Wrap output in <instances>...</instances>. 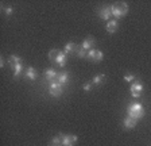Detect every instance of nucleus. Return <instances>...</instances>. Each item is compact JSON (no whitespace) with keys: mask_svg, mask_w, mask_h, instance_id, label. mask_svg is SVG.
Returning <instances> with one entry per match:
<instances>
[{"mask_svg":"<svg viewBox=\"0 0 151 146\" xmlns=\"http://www.w3.org/2000/svg\"><path fill=\"white\" fill-rule=\"evenodd\" d=\"M111 11H112V16H115V19H122L128 14V4L126 1H117L111 6Z\"/></svg>","mask_w":151,"mask_h":146,"instance_id":"1","label":"nucleus"},{"mask_svg":"<svg viewBox=\"0 0 151 146\" xmlns=\"http://www.w3.org/2000/svg\"><path fill=\"white\" fill-rule=\"evenodd\" d=\"M127 114H128V116L138 121V119H142L145 116V108H143V106L140 103H132V104H129L127 107Z\"/></svg>","mask_w":151,"mask_h":146,"instance_id":"2","label":"nucleus"},{"mask_svg":"<svg viewBox=\"0 0 151 146\" xmlns=\"http://www.w3.org/2000/svg\"><path fill=\"white\" fill-rule=\"evenodd\" d=\"M143 91H145V87H143V84L139 81V80H136V81H134V83L131 84V87H129V92H131V96L132 98H140L142 93H143Z\"/></svg>","mask_w":151,"mask_h":146,"instance_id":"3","label":"nucleus"},{"mask_svg":"<svg viewBox=\"0 0 151 146\" xmlns=\"http://www.w3.org/2000/svg\"><path fill=\"white\" fill-rule=\"evenodd\" d=\"M62 93H63L62 84L55 83V81L50 83V85H49V95H50L51 98H60Z\"/></svg>","mask_w":151,"mask_h":146,"instance_id":"4","label":"nucleus"},{"mask_svg":"<svg viewBox=\"0 0 151 146\" xmlns=\"http://www.w3.org/2000/svg\"><path fill=\"white\" fill-rule=\"evenodd\" d=\"M62 141V146H74V143L78 141V137L73 135V134H58Z\"/></svg>","mask_w":151,"mask_h":146,"instance_id":"5","label":"nucleus"},{"mask_svg":"<svg viewBox=\"0 0 151 146\" xmlns=\"http://www.w3.org/2000/svg\"><path fill=\"white\" fill-rule=\"evenodd\" d=\"M99 16H100V19L109 22V20H111V16H112L111 6H104V7H101V8H99Z\"/></svg>","mask_w":151,"mask_h":146,"instance_id":"6","label":"nucleus"},{"mask_svg":"<svg viewBox=\"0 0 151 146\" xmlns=\"http://www.w3.org/2000/svg\"><path fill=\"white\" fill-rule=\"evenodd\" d=\"M94 45H96V41H94V38L92 37V35H89V37H86V38L84 39V42L81 43V46L86 51H89V50H92V49H94Z\"/></svg>","mask_w":151,"mask_h":146,"instance_id":"7","label":"nucleus"},{"mask_svg":"<svg viewBox=\"0 0 151 146\" xmlns=\"http://www.w3.org/2000/svg\"><path fill=\"white\" fill-rule=\"evenodd\" d=\"M57 76H58V73H57V70L53 69V68H49V69L45 70V79H46V81H49V83H54V80L57 79Z\"/></svg>","mask_w":151,"mask_h":146,"instance_id":"8","label":"nucleus"},{"mask_svg":"<svg viewBox=\"0 0 151 146\" xmlns=\"http://www.w3.org/2000/svg\"><path fill=\"white\" fill-rule=\"evenodd\" d=\"M54 62H55L60 68H65L66 62H68V57H66L65 51H60V53H58V56H57V58H55V61H54Z\"/></svg>","mask_w":151,"mask_h":146,"instance_id":"9","label":"nucleus"},{"mask_svg":"<svg viewBox=\"0 0 151 146\" xmlns=\"http://www.w3.org/2000/svg\"><path fill=\"white\" fill-rule=\"evenodd\" d=\"M136 122H138L136 119H134V118L127 115V116L124 118V121H123V126H124L126 130H131V129H134V127L136 126Z\"/></svg>","mask_w":151,"mask_h":146,"instance_id":"10","label":"nucleus"},{"mask_svg":"<svg viewBox=\"0 0 151 146\" xmlns=\"http://www.w3.org/2000/svg\"><path fill=\"white\" fill-rule=\"evenodd\" d=\"M117 27H119V25H117V20L116 19H111L109 22H107L105 30H107V33H109V34H113V33L117 30Z\"/></svg>","mask_w":151,"mask_h":146,"instance_id":"11","label":"nucleus"},{"mask_svg":"<svg viewBox=\"0 0 151 146\" xmlns=\"http://www.w3.org/2000/svg\"><path fill=\"white\" fill-rule=\"evenodd\" d=\"M24 76H26V79H28V80H37V77H38V73H37V70L34 69L32 66H28L27 69H26V72H24Z\"/></svg>","mask_w":151,"mask_h":146,"instance_id":"12","label":"nucleus"},{"mask_svg":"<svg viewBox=\"0 0 151 146\" xmlns=\"http://www.w3.org/2000/svg\"><path fill=\"white\" fill-rule=\"evenodd\" d=\"M57 81L60 84H68L69 83V73L68 72H61L58 73V76H57Z\"/></svg>","mask_w":151,"mask_h":146,"instance_id":"13","label":"nucleus"},{"mask_svg":"<svg viewBox=\"0 0 151 146\" xmlns=\"http://www.w3.org/2000/svg\"><path fill=\"white\" fill-rule=\"evenodd\" d=\"M76 50H77V45H76L74 42H68V43L65 45V48H63V51H65L66 56L70 53H76Z\"/></svg>","mask_w":151,"mask_h":146,"instance_id":"14","label":"nucleus"},{"mask_svg":"<svg viewBox=\"0 0 151 146\" xmlns=\"http://www.w3.org/2000/svg\"><path fill=\"white\" fill-rule=\"evenodd\" d=\"M12 64H14V62H12ZM12 70H14V76H15V77H19V76H20V73L23 72V62H20V64H14Z\"/></svg>","mask_w":151,"mask_h":146,"instance_id":"15","label":"nucleus"},{"mask_svg":"<svg viewBox=\"0 0 151 146\" xmlns=\"http://www.w3.org/2000/svg\"><path fill=\"white\" fill-rule=\"evenodd\" d=\"M105 74H97V76H94L93 79H92V84H94V85H100V84H103L104 81H105Z\"/></svg>","mask_w":151,"mask_h":146,"instance_id":"16","label":"nucleus"},{"mask_svg":"<svg viewBox=\"0 0 151 146\" xmlns=\"http://www.w3.org/2000/svg\"><path fill=\"white\" fill-rule=\"evenodd\" d=\"M76 53H77V56H78L80 58H86L88 57V51L85 50L81 45H77V50H76Z\"/></svg>","mask_w":151,"mask_h":146,"instance_id":"17","label":"nucleus"},{"mask_svg":"<svg viewBox=\"0 0 151 146\" xmlns=\"http://www.w3.org/2000/svg\"><path fill=\"white\" fill-rule=\"evenodd\" d=\"M58 53H60V50H57V49H51L50 51H49V60L51 61V62H54L57 58V56H58Z\"/></svg>","mask_w":151,"mask_h":146,"instance_id":"18","label":"nucleus"},{"mask_svg":"<svg viewBox=\"0 0 151 146\" xmlns=\"http://www.w3.org/2000/svg\"><path fill=\"white\" fill-rule=\"evenodd\" d=\"M1 10L4 11L6 16H9L14 14V7H7V6H1Z\"/></svg>","mask_w":151,"mask_h":146,"instance_id":"19","label":"nucleus"},{"mask_svg":"<svg viewBox=\"0 0 151 146\" xmlns=\"http://www.w3.org/2000/svg\"><path fill=\"white\" fill-rule=\"evenodd\" d=\"M103 58H104V53L101 50H97L96 51V56H94L93 62H100V61H103Z\"/></svg>","mask_w":151,"mask_h":146,"instance_id":"20","label":"nucleus"},{"mask_svg":"<svg viewBox=\"0 0 151 146\" xmlns=\"http://www.w3.org/2000/svg\"><path fill=\"white\" fill-rule=\"evenodd\" d=\"M51 145H53V146H62V141H61V137H60V135L54 137L53 139H51Z\"/></svg>","mask_w":151,"mask_h":146,"instance_id":"21","label":"nucleus"},{"mask_svg":"<svg viewBox=\"0 0 151 146\" xmlns=\"http://www.w3.org/2000/svg\"><path fill=\"white\" fill-rule=\"evenodd\" d=\"M9 62H14V64H20L22 62V58L19 57V56H15V54H12L11 57H9Z\"/></svg>","mask_w":151,"mask_h":146,"instance_id":"22","label":"nucleus"},{"mask_svg":"<svg viewBox=\"0 0 151 146\" xmlns=\"http://www.w3.org/2000/svg\"><path fill=\"white\" fill-rule=\"evenodd\" d=\"M124 81H127V83H134V81H136V77L134 76V74H126L124 76Z\"/></svg>","mask_w":151,"mask_h":146,"instance_id":"23","label":"nucleus"},{"mask_svg":"<svg viewBox=\"0 0 151 146\" xmlns=\"http://www.w3.org/2000/svg\"><path fill=\"white\" fill-rule=\"evenodd\" d=\"M96 51H97L96 49H92V50H89L88 51V57H86V58H89V60L93 61L94 60V56H96Z\"/></svg>","mask_w":151,"mask_h":146,"instance_id":"24","label":"nucleus"},{"mask_svg":"<svg viewBox=\"0 0 151 146\" xmlns=\"http://www.w3.org/2000/svg\"><path fill=\"white\" fill-rule=\"evenodd\" d=\"M92 85H93V84H92V83H86V84H84V87H82V88H84V91H86V92H89V91H91V89H92Z\"/></svg>","mask_w":151,"mask_h":146,"instance_id":"25","label":"nucleus"},{"mask_svg":"<svg viewBox=\"0 0 151 146\" xmlns=\"http://www.w3.org/2000/svg\"><path fill=\"white\" fill-rule=\"evenodd\" d=\"M0 66H1V68H4V57H3V56L0 57Z\"/></svg>","mask_w":151,"mask_h":146,"instance_id":"26","label":"nucleus"}]
</instances>
